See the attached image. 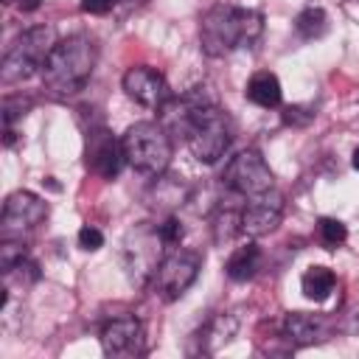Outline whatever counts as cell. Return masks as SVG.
I'll return each mask as SVG.
<instances>
[{"mask_svg":"<svg viewBox=\"0 0 359 359\" xmlns=\"http://www.w3.org/2000/svg\"><path fill=\"white\" fill-rule=\"evenodd\" d=\"M199 269H202V255L199 252H194V250H174V252L163 255V261L157 264L149 286H151V292L160 300L171 303V300L182 297L194 286Z\"/></svg>","mask_w":359,"mask_h":359,"instance_id":"obj_6","label":"cell"},{"mask_svg":"<svg viewBox=\"0 0 359 359\" xmlns=\"http://www.w3.org/2000/svg\"><path fill=\"white\" fill-rule=\"evenodd\" d=\"M163 247H168L160 236V227H149V224H137L126 233L123 238V266L132 283L137 286H149L157 264L163 261Z\"/></svg>","mask_w":359,"mask_h":359,"instance_id":"obj_5","label":"cell"},{"mask_svg":"<svg viewBox=\"0 0 359 359\" xmlns=\"http://www.w3.org/2000/svg\"><path fill=\"white\" fill-rule=\"evenodd\" d=\"M320 238L328 247H339L348 238V230H345V224L339 219H328L325 216V219H320Z\"/></svg>","mask_w":359,"mask_h":359,"instance_id":"obj_20","label":"cell"},{"mask_svg":"<svg viewBox=\"0 0 359 359\" xmlns=\"http://www.w3.org/2000/svg\"><path fill=\"white\" fill-rule=\"evenodd\" d=\"M160 227V236H163V241L168 244V247H174V244H180V238H182V224H180V219H174V216H168L163 224H157Z\"/></svg>","mask_w":359,"mask_h":359,"instance_id":"obj_24","label":"cell"},{"mask_svg":"<svg viewBox=\"0 0 359 359\" xmlns=\"http://www.w3.org/2000/svg\"><path fill=\"white\" fill-rule=\"evenodd\" d=\"M351 165H353V168H356V171H359V146H356V149H353V157H351Z\"/></svg>","mask_w":359,"mask_h":359,"instance_id":"obj_28","label":"cell"},{"mask_svg":"<svg viewBox=\"0 0 359 359\" xmlns=\"http://www.w3.org/2000/svg\"><path fill=\"white\" fill-rule=\"evenodd\" d=\"M238 331V323H236V317L233 314H219V317H213L205 328H202V342H205V348L202 351H208V353H213V351H219L222 345H227L230 339H233V334Z\"/></svg>","mask_w":359,"mask_h":359,"instance_id":"obj_18","label":"cell"},{"mask_svg":"<svg viewBox=\"0 0 359 359\" xmlns=\"http://www.w3.org/2000/svg\"><path fill=\"white\" fill-rule=\"evenodd\" d=\"M264 34V14L255 8H241L219 3L202 14L199 42L208 56H224L238 48H252Z\"/></svg>","mask_w":359,"mask_h":359,"instance_id":"obj_1","label":"cell"},{"mask_svg":"<svg viewBox=\"0 0 359 359\" xmlns=\"http://www.w3.org/2000/svg\"><path fill=\"white\" fill-rule=\"evenodd\" d=\"M84 154H87V168H90L93 174H98L101 180L118 177L121 165L126 163L121 140H115V135H112L109 129H104V126H98V129H93V132L87 135V149H84Z\"/></svg>","mask_w":359,"mask_h":359,"instance_id":"obj_12","label":"cell"},{"mask_svg":"<svg viewBox=\"0 0 359 359\" xmlns=\"http://www.w3.org/2000/svg\"><path fill=\"white\" fill-rule=\"evenodd\" d=\"M28 107H31V104H28L22 95L6 98V101H3V123H6V129H11V123H14L17 118H22Z\"/></svg>","mask_w":359,"mask_h":359,"instance_id":"obj_21","label":"cell"},{"mask_svg":"<svg viewBox=\"0 0 359 359\" xmlns=\"http://www.w3.org/2000/svg\"><path fill=\"white\" fill-rule=\"evenodd\" d=\"M294 31L300 39H320L328 31V14L320 6H306L294 17Z\"/></svg>","mask_w":359,"mask_h":359,"instance_id":"obj_19","label":"cell"},{"mask_svg":"<svg viewBox=\"0 0 359 359\" xmlns=\"http://www.w3.org/2000/svg\"><path fill=\"white\" fill-rule=\"evenodd\" d=\"M118 0H81V11L84 14H109L115 8Z\"/></svg>","mask_w":359,"mask_h":359,"instance_id":"obj_25","label":"cell"},{"mask_svg":"<svg viewBox=\"0 0 359 359\" xmlns=\"http://www.w3.org/2000/svg\"><path fill=\"white\" fill-rule=\"evenodd\" d=\"M48 216V205L42 196L31 194V191H14L6 205H3V216H0V224H3V238H20L22 233L39 227Z\"/></svg>","mask_w":359,"mask_h":359,"instance_id":"obj_8","label":"cell"},{"mask_svg":"<svg viewBox=\"0 0 359 359\" xmlns=\"http://www.w3.org/2000/svg\"><path fill=\"white\" fill-rule=\"evenodd\" d=\"M42 6V0H20V8L22 11H36Z\"/></svg>","mask_w":359,"mask_h":359,"instance_id":"obj_26","label":"cell"},{"mask_svg":"<svg viewBox=\"0 0 359 359\" xmlns=\"http://www.w3.org/2000/svg\"><path fill=\"white\" fill-rule=\"evenodd\" d=\"M222 180L230 191H236L241 196H258V194H266L275 188V177H272L266 160L255 149H244L236 157H230Z\"/></svg>","mask_w":359,"mask_h":359,"instance_id":"obj_7","label":"cell"},{"mask_svg":"<svg viewBox=\"0 0 359 359\" xmlns=\"http://www.w3.org/2000/svg\"><path fill=\"white\" fill-rule=\"evenodd\" d=\"M311 118H314V109L300 107V104H294V107H286V109H283V123H292V126H306Z\"/></svg>","mask_w":359,"mask_h":359,"instance_id":"obj_23","label":"cell"},{"mask_svg":"<svg viewBox=\"0 0 359 359\" xmlns=\"http://www.w3.org/2000/svg\"><path fill=\"white\" fill-rule=\"evenodd\" d=\"M95 59H98V50H95V42L90 36H84V34L65 36L56 42V48L50 50L48 62L39 70L42 84L59 98L76 95L90 81Z\"/></svg>","mask_w":359,"mask_h":359,"instance_id":"obj_2","label":"cell"},{"mask_svg":"<svg viewBox=\"0 0 359 359\" xmlns=\"http://www.w3.org/2000/svg\"><path fill=\"white\" fill-rule=\"evenodd\" d=\"M247 98H250L252 104L264 107V109H275V107H280L283 93H280V81H278V76L269 73V70L255 73V76L250 79V84H247Z\"/></svg>","mask_w":359,"mask_h":359,"instance_id":"obj_14","label":"cell"},{"mask_svg":"<svg viewBox=\"0 0 359 359\" xmlns=\"http://www.w3.org/2000/svg\"><path fill=\"white\" fill-rule=\"evenodd\" d=\"M348 331H353V334H359V311H356V314H351V323H348Z\"/></svg>","mask_w":359,"mask_h":359,"instance_id":"obj_27","label":"cell"},{"mask_svg":"<svg viewBox=\"0 0 359 359\" xmlns=\"http://www.w3.org/2000/svg\"><path fill=\"white\" fill-rule=\"evenodd\" d=\"M283 219V196L272 188L266 194H258V196H250L247 208L238 213V224H241V233L258 238V236H266L272 233Z\"/></svg>","mask_w":359,"mask_h":359,"instance_id":"obj_11","label":"cell"},{"mask_svg":"<svg viewBox=\"0 0 359 359\" xmlns=\"http://www.w3.org/2000/svg\"><path fill=\"white\" fill-rule=\"evenodd\" d=\"M328 323L320 314H306V311H292L283 317V337L292 345H314L325 339Z\"/></svg>","mask_w":359,"mask_h":359,"instance_id":"obj_13","label":"cell"},{"mask_svg":"<svg viewBox=\"0 0 359 359\" xmlns=\"http://www.w3.org/2000/svg\"><path fill=\"white\" fill-rule=\"evenodd\" d=\"M56 28L53 25H34L28 31H22L8 50L3 53V65H0V79L3 84H17L31 79L36 70H42V65L48 62L50 50L56 48Z\"/></svg>","mask_w":359,"mask_h":359,"instance_id":"obj_4","label":"cell"},{"mask_svg":"<svg viewBox=\"0 0 359 359\" xmlns=\"http://www.w3.org/2000/svg\"><path fill=\"white\" fill-rule=\"evenodd\" d=\"M123 90L132 101H137L140 107L146 109H163L174 95H171V87L165 81V76L149 65H135L123 73Z\"/></svg>","mask_w":359,"mask_h":359,"instance_id":"obj_9","label":"cell"},{"mask_svg":"<svg viewBox=\"0 0 359 359\" xmlns=\"http://www.w3.org/2000/svg\"><path fill=\"white\" fill-rule=\"evenodd\" d=\"M261 247L258 244H244V247H236L233 255L227 258V278L230 280H250L258 269H261Z\"/></svg>","mask_w":359,"mask_h":359,"instance_id":"obj_15","label":"cell"},{"mask_svg":"<svg viewBox=\"0 0 359 359\" xmlns=\"http://www.w3.org/2000/svg\"><path fill=\"white\" fill-rule=\"evenodd\" d=\"M123 157L126 163L146 177H163L171 163V135L157 121H137L132 123L123 137Z\"/></svg>","mask_w":359,"mask_h":359,"instance_id":"obj_3","label":"cell"},{"mask_svg":"<svg viewBox=\"0 0 359 359\" xmlns=\"http://www.w3.org/2000/svg\"><path fill=\"white\" fill-rule=\"evenodd\" d=\"M101 351L112 359H135L146 351V334L140 320L115 317L101 328Z\"/></svg>","mask_w":359,"mask_h":359,"instance_id":"obj_10","label":"cell"},{"mask_svg":"<svg viewBox=\"0 0 359 359\" xmlns=\"http://www.w3.org/2000/svg\"><path fill=\"white\" fill-rule=\"evenodd\" d=\"M36 280H39V266L34 261H28V255L14 261V264H8V266H3V292H8V294L25 292Z\"/></svg>","mask_w":359,"mask_h":359,"instance_id":"obj_16","label":"cell"},{"mask_svg":"<svg viewBox=\"0 0 359 359\" xmlns=\"http://www.w3.org/2000/svg\"><path fill=\"white\" fill-rule=\"evenodd\" d=\"M334 286H337V278H334V272L328 266H309L303 272V278H300L303 294L309 300H314V303H323L334 292Z\"/></svg>","mask_w":359,"mask_h":359,"instance_id":"obj_17","label":"cell"},{"mask_svg":"<svg viewBox=\"0 0 359 359\" xmlns=\"http://www.w3.org/2000/svg\"><path fill=\"white\" fill-rule=\"evenodd\" d=\"M79 247L87 250V252L101 250V247H104V236H101V230L93 227V224H84V227L79 230Z\"/></svg>","mask_w":359,"mask_h":359,"instance_id":"obj_22","label":"cell"}]
</instances>
